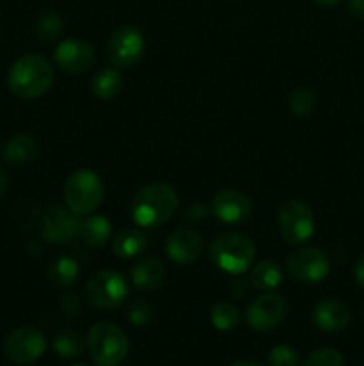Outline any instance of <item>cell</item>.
I'll list each match as a JSON object with an SVG mask.
<instances>
[{"mask_svg":"<svg viewBox=\"0 0 364 366\" xmlns=\"http://www.w3.org/2000/svg\"><path fill=\"white\" fill-rule=\"evenodd\" d=\"M54 66L41 54H25L11 64L7 86L18 99L34 100L49 93L54 84Z\"/></svg>","mask_w":364,"mask_h":366,"instance_id":"obj_1","label":"cell"},{"mask_svg":"<svg viewBox=\"0 0 364 366\" xmlns=\"http://www.w3.org/2000/svg\"><path fill=\"white\" fill-rule=\"evenodd\" d=\"M177 207V192L166 182H152L143 186L132 199V220L139 227H159L173 217Z\"/></svg>","mask_w":364,"mask_h":366,"instance_id":"obj_2","label":"cell"},{"mask_svg":"<svg viewBox=\"0 0 364 366\" xmlns=\"http://www.w3.org/2000/svg\"><path fill=\"white\" fill-rule=\"evenodd\" d=\"M256 243L241 232H223L209 247V259L218 270L231 275L245 274L256 259Z\"/></svg>","mask_w":364,"mask_h":366,"instance_id":"obj_3","label":"cell"},{"mask_svg":"<svg viewBox=\"0 0 364 366\" xmlns=\"http://www.w3.org/2000/svg\"><path fill=\"white\" fill-rule=\"evenodd\" d=\"M88 349L98 366H116L127 357L128 338L113 322H96L88 332Z\"/></svg>","mask_w":364,"mask_h":366,"instance_id":"obj_4","label":"cell"},{"mask_svg":"<svg viewBox=\"0 0 364 366\" xmlns=\"http://www.w3.org/2000/svg\"><path fill=\"white\" fill-rule=\"evenodd\" d=\"M63 195L64 202L74 213L89 214L102 204L103 182L98 174L88 168H81L66 179Z\"/></svg>","mask_w":364,"mask_h":366,"instance_id":"obj_5","label":"cell"},{"mask_svg":"<svg viewBox=\"0 0 364 366\" xmlns=\"http://www.w3.org/2000/svg\"><path fill=\"white\" fill-rule=\"evenodd\" d=\"M277 227L285 242L291 245H303L314 236L316 220L313 209L305 202L291 199L278 209Z\"/></svg>","mask_w":364,"mask_h":366,"instance_id":"obj_6","label":"cell"},{"mask_svg":"<svg viewBox=\"0 0 364 366\" xmlns=\"http://www.w3.org/2000/svg\"><path fill=\"white\" fill-rule=\"evenodd\" d=\"M128 285L123 275L116 270H98L86 285V297L89 304L98 310H114L125 302Z\"/></svg>","mask_w":364,"mask_h":366,"instance_id":"obj_7","label":"cell"},{"mask_svg":"<svg viewBox=\"0 0 364 366\" xmlns=\"http://www.w3.org/2000/svg\"><path fill=\"white\" fill-rule=\"evenodd\" d=\"M107 56L116 68H132L145 52V36L136 25H121L107 39Z\"/></svg>","mask_w":364,"mask_h":366,"instance_id":"obj_8","label":"cell"},{"mask_svg":"<svg viewBox=\"0 0 364 366\" xmlns=\"http://www.w3.org/2000/svg\"><path fill=\"white\" fill-rule=\"evenodd\" d=\"M288 315V302L277 293H264L253 299L245 310V320L250 329L257 332L273 331L284 322Z\"/></svg>","mask_w":364,"mask_h":366,"instance_id":"obj_9","label":"cell"},{"mask_svg":"<svg viewBox=\"0 0 364 366\" xmlns=\"http://www.w3.org/2000/svg\"><path fill=\"white\" fill-rule=\"evenodd\" d=\"M285 268H288V274L296 281L316 285L330 274V261L327 254L318 247H305V249L289 254Z\"/></svg>","mask_w":364,"mask_h":366,"instance_id":"obj_10","label":"cell"},{"mask_svg":"<svg viewBox=\"0 0 364 366\" xmlns=\"http://www.w3.org/2000/svg\"><path fill=\"white\" fill-rule=\"evenodd\" d=\"M46 340L36 327H18L4 342V354L14 365H31L45 354Z\"/></svg>","mask_w":364,"mask_h":366,"instance_id":"obj_11","label":"cell"},{"mask_svg":"<svg viewBox=\"0 0 364 366\" xmlns=\"http://www.w3.org/2000/svg\"><path fill=\"white\" fill-rule=\"evenodd\" d=\"M81 218L70 207L52 204L46 207L41 218V236L49 243L63 245L81 234Z\"/></svg>","mask_w":364,"mask_h":366,"instance_id":"obj_12","label":"cell"},{"mask_svg":"<svg viewBox=\"0 0 364 366\" xmlns=\"http://www.w3.org/2000/svg\"><path fill=\"white\" fill-rule=\"evenodd\" d=\"M211 211L221 224L238 225L252 217V202L246 193L227 188L213 197Z\"/></svg>","mask_w":364,"mask_h":366,"instance_id":"obj_13","label":"cell"},{"mask_svg":"<svg viewBox=\"0 0 364 366\" xmlns=\"http://www.w3.org/2000/svg\"><path fill=\"white\" fill-rule=\"evenodd\" d=\"M54 59L68 74H84L95 63V50L81 38H68L56 46Z\"/></svg>","mask_w":364,"mask_h":366,"instance_id":"obj_14","label":"cell"},{"mask_svg":"<svg viewBox=\"0 0 364 366\" xmlns=\"http://www.w3.org/2000/svg\"><path fill=\"white\" fill-rule=\"evenodd\" d=\"M203 236L196 229L181 227L170 234L166 239L168 257L178 264H188L198 259L203 252Z\"/></svg>","mask_w":364,"mask_h":366,"instance_id":"obj_15","label":"cell"},{"mask_svg":"<svg viewBox=\"0 0 364 366\" xmlns=\"http://www.w3.org/2000/svg\"><path fill=\"white\" fill-rule=\"evenodd\" d=\"M350 310L343 302L334 299H323L313 307V322L325 332H338L348 327Z\"/></svg>","mask_w":364,"mask_h":366,"instance_id":"obj_16","label":"cell"},{"mask_svg":"<svg viewBox=\"0 0 364 366\" xmlns=\"http://www.w3.org/2000/svg\"><path fill=\"white\" fill-rule=\"evenodd\" d=\"M164 277H166V268H164L163 261L156 256L143 257L131 270V281L134 288L145 293L161 288Z\"/></svg>","mask_w":364,"mask_h":366,"instance_id":"obj_17","label":"cell"},{"mask_svg":"<svg viewBox=\"0 0 364 366\" xmlns=\"http://www.w3.org/2000/svg\"><path fill=\"white\" fill-rule=\"evenodd\" d=\"M39 145L34 136L31 134H16L6 143L4 147V159L7 164L13 167H24L31 163L38 156Z\"/></svg>","mask_w":364,"mask_h":366,"instance_id":"obj_18","label":"cell"},{"mask_svg":"<svg viewBox=\"0 0 364 366\" xmlns=\"http://www.w3.org/2000/svg\"><path fill=\"white\" fill-rule=\"evenodd\" d=\"M123 88V75L116 66L102 68L93 75L91 92L96 99L111 100L118 95Z\"/></svg>","mask_w":364,"mask_h":366,"instance_id":"obj_19","label":"cell"},{"mask_svg":"<svg viewBox=\"0 0 364 366\" xmlns=\"http://www.w3.org/2000/svg\"><path fill=\"white\" fill-rule=\"evenodd\" d=\"M148 245V238L139 229H125L113 239V250L120 259H132L139 256Z\"/></svg>","mask_w":364,"mask_h":366,"instance_id":"obj_20","label":"cell"},{"mask_svg":"<svg viewBox=\"0 0 364 366\" xmlns=\"http://www.w3.org/2000/svg\"><path fill=\"white\" fill-rule=\"evenodd\" d=\"M113 234V224L107 217L102 214H93L86 218L81 225V238L89 247H102L109 242Z\"/></svg>","mask_w":364,"mask_h":366,"instance_id":"obj_21","label":"cell"},{"mask_svg":"<svg viewBox=\"0 0 364 366\" xmlns=\"http://www.w3.org/2000/svg\"><path fill=\"white\" fill-rule=\"evenodd\" d=\"M282 268L275 261H261L252 268L250 274V282L253 288L261 290V292H271V290L278 288L282 282Z\"/></svg>","mask_w":364,"mask_h":366,"instance_id":"obj_22","label":"cell"},{"mask_svg":"<svg viewBox=\"0 0 364 366\" xmlns=\"http://www.w3.org/2000/svg\"><path fill=\"white\" fill-rule=\"evenodd\" d=\"M79 274V263L74 259V257H68V256H61L56 257V259L50 263L49 267V275L57 286H74L77 282Z\"/></svg>","mask_w":364,"mask_h":366,"instance_id":"obj_23","label":"cell"},{"mask_svg":"<svg viewBox=\"0 0 364 366\" xmlns=\"http://www.w3.org/2000/svg\"><path fill=\"white\" fill-rule=\"evenodd\" d=\"M52 345L54 350L57 352V356L64 357V360L79 357L86 349L84 338H82L77 331H74V329H64V331L57 332Z\"/></svg>","mask_w":364,"mask_h":366,"instance_id":"obj_24","label":"cell"},{"mask_svg":"<svg viewBox=\"0 0 364 366\" xmlns=\"http://www.w3.org/2000/svg\"><path fill=\"white\" fill-rule=\"evenodd\" d=\"M318 95L309 86H300L293 89L288 99V107L295 117H309L316 109Z\"/></svg>","mask_w":364,"mask_h":366,"instance_id":"obj_25","label":"cell"},{"mask_svg":"<svg viewBox=\"0 0 364 366\" xmlns=\"http://www.w3.org/2000/svg\"><path fill=\"white\" fill-rule=\"evenodd\" d=\"M211 324L218 331H232L239 324V311L231 302H218L211 310Z\"/></svg>","mask_w":364,"mask_h":366,"instance_id":"obj_26","label":"cell"},{"mask_svg":"<svg viewBox=\"0 0 364 366\" xmlns=\"http://www.w3.org/2000/svg\"><path fill=\"white\" fill-rule=\"evenodd\" d=\"M64 21L57 11H45L41 16L38 18V25H36V31L38 36L46 43H52L56 39H59V36L63 34Z\"/></svg>","mask_w":364,"mask_h":366,"instance_id":"obj_27","label":"cell"},{"mask_svg":"<svg viewBox=\"0 0 364 366\" xmlns=\"http://www.w3.org/2000/svg\"><path fill=\"white\" fill-rule=\"evenodd\" d=\"M128 322L136 327L148 325L153 320V307L146 300H134L127 310Z\"/></svg>","mask_w":364,"mask_h":366,"instance_id":"obj_28","label":"cell"},{"mask_svg":"<svg viewBox=\"0 0 364 366\" xmlns=\"http://www.w3.org/2000/svg\"><path fill=\"white\" fill-rule=\"evenodd\" d=\"M303 366H345V360L335 349H318L307 357Z\"/></svg>","mask_w":364,"mask_h":366,"instance_id":"obj_29","label":"cell"},{"mask_svg":"<svg viewBox=\"0 0 364 366\" xmlns=\"http://www.w3.org/2000/svg\"><path fill=\"white\" fill-rule=\"evenodd\" d=\"M270 366H298V352L289 345H277L268 354Z\"/></svg>","mask_w":364,"mask_h":366,"instance_id":"obj_30","label":"cell"},{"mask_svg":"<svg viewBox=\"0 0 364 366\" xmlns=\"http://www.w3.org/2000/svg\"><path fill=\"white\" fill-rule=\"evenodd\" d=\"M353 279L364 290V252L357 257L355 264H353Z\"/></svg>","mask_w":364,"mask_h":366,"instance_id":"obj_31","label":"cell"},{"mask_svg":"<svg viewBox=\"0 0 364 366\" xmlns=\"http://www.w3.org/2000/svg\"><path fill=\"white\" fill-rule=\"evenodd\" d=\"M348 11L359 20H364V0H346Z\"/></svg>","mask_w":364,"mask_h":366,"instance_id":"obj_32","label":"cell"},{"mask_svg":"<svg viewBox=\"0 0 364 366\" xmlns=\"http://www.w3.org/2000/svg\"><path fill=\"white\" fill-rule=\"evenodd\" d=\"M6 189H7V175H6V172L0 168V199L4 197Z\"/></svg>","mask_w":364,"mask_h":366,"instance_id":"obj_33","label":"cell"},{"mask_svg":"<svg viewBox=\"0 0 364 366\" xmlns=\"http://www.w3.org/2000/svg\"><path fill=\"white\" fill-rule=\"evenodd\" d=\"M313 2L318 4V6H321V7H334V6H338L339 0H313Z\"/></svg>","mask_w":364,"mask_h":366,"instance_id":"obj_34","label":"cell"},{"mask_svg":"<svg viewBox=\"0 0 364 366\" xmlns=\"http://www.w3.org/2000/svg\"><path fill=\"white\" fill-rule=\"evenodd\" d=\"M231 366H261V365H259V363H256V361L241 360V361H236V363H232Z\"/></svg>","mask_w":364,"mask_h":366,"instance_id":"obj_35","label":"cell"},{"mask_svg":"<svg viewBox=\"0 0 364 366\" xmlns=\"http://www.w3.org/2000/svg\"><path fill=\"white\" fill-rule=\"evenodd\" d=\"M363 322H364V310H363Z\"/></svg>","mask_w":364,"mask_h":366,"instance_id":"obj_36","label":"cell"},{"mask_svg":"<svg viewBox=\"0 0 364 366\" xmlns=\"http://www.w3.org/2000/svg\"><path fill=\"white\" fill-rule=\"evenodd\" d=\"M74 366H84V365H74Z\"/></svg>","mask_w":364,"mask_h":366,"instance_id":"obj_37","label":"cell"},{"mask_svg":"<svg viewBox=\"0 0 364 366\" xmlns=\"http://www.w3.org/2000/svg\"><path fill=\"white\" fill-rule=\"evenodd\" d=\"M116 366H118V365H116Z\"/></svg>","mask_w":364,"mask_h":366,"instance_id":"obj_38","label":"cell"}]
</instances>
